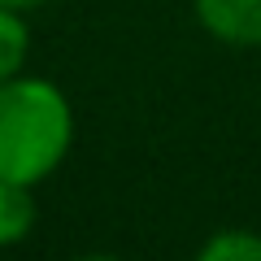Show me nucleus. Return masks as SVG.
Listing matches in <instances>:
<instances>
[{
    "mask_svg": "<svg viewBox=\"0 0 261 261\" xmlns=\"http://www.w3.org/2000/svg\"><path fill=\"white\" fill-rule=\"evenodd\" d=\"M5 9H18V13H27V9H39V5H48V0H0Z\"/></svg>",
    "mask_w": 261,
    "mask_h": 261,
    "instance_id": "obj_6",
    "label": "nucleus"
},
{
    "mask_svg": "<svg viewBox=\"0 0 261 261\" xmlns=\"http://www.w3.org/2000/svg\"><path fill=\"white\" fill-rule=\"evenodd\" d=\"M31 57V27L18 9H5L0 5V83L27 70Z\"/></svg>",
    "mask_w": 261,
    "mask_h": 261,
    "instance_id": "obj_5",
    "label": "nucleus"
},
{
    "mask_svg": "<svg viewBox=\"0 0 261 261\" xmlns=\"http://www.w3.org/2000/svg\"><path fill=\"white\" fill-rule=\"evenodd\" d=\"M196 261H261V231L252 226H218L200 240Z\"/></svg>",
    "mask_w": 261,
    "mask_h": 261,
    "instance_id": "obj_4",
    "label": "nucleus"
},
{
    "mask_svg": "<svg viewBox=\"0 0 261 261\" xmlns=\"http://www.w3.org/2000/svg\"><path fill=\"white\" fill-rule=\"evenodd\" d=\"M35 222H39L35 187L0 178V248H18L22 240H31Z\"/></svg>",
    "mask_w": 261,
    "mask_h": 261,
    "instance_id": "obj_3",
    "label": "nucleus"
},
{
    "mask_svg": "<svg viewBox=\"0 0 261 261\" xmlns=\"http://www.w3.org/2000/svg\"><path fill=\"white\" fill-rule=\"evenodd\" d=\"M209 39L226 48H261V0H192Z\"/></svg>",
    "mask_w": 261,
    "mask_h": 261,
    "instance_id": "obj_2",
    "label": "nucleus"
},
{
    "mask_svg": "<svg viewBox=\"0 0 261 261\" xmlns=\"http://www.w3.org/2000/svg\"><path fill=\"white\" fill-rule=\"evenodd\" d=\"M74 148V105L53 79L13 74L0 83V178L39 187Z\"/></svg>",
    "mask_w": 261,
    "mask_h": 261,
    "instance_id": "obj_1",
    "label": "nucleus"
}]
</instances>
